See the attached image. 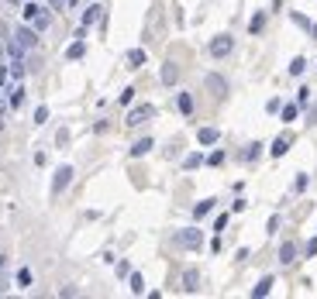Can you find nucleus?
Returning <instances> with one entry per match:
<instances>
[{
  "label": "nucleus",
  "mask_w": 317,
  "mask_h": 299,
  "mask_svg": "<svg viewBox=\"0 0 317 299\" xmlns=\"http://www.w3.org/2000/svg\"><path fill=\"white\" fill-rule=\"evenodd\" d=\"M21 21L31 24V28L42 35V31H49V24H52V7H49L45 0H24V3H21Z\"/></svg>",
  "instance_id": "nucleus-1"
},
{
  "label": "nucleus",
  "mask_w": 317,
  "mask_h": 299,
  "mask_svg": "<svg viewBox=\"0 0 317 299\" xmlns=\"http://www.w3.org/2000/svg\"><path fill=\"white\" fill-rule=\"evenodd\" d=\"M10 38H14L21 48H28V52H31V48H38V31H35L31 24H17V28L10 31Z\"/></svg>",
  "instance_id": "nucleus-2"
},
{
  "label": "nucleus",
  "mask_w": 317,
  "mask_h": 299,
  "mask_svg": "<svg viewBox=\"0 0 317 299\" xmlns=\"http://www.w3.org/2000/svg\"><path fill=\"white\" fill-rule=\"evenodd\" d=\"M172 244H176V248H200V244H204V230H197V227L176 230V234H172Z\"/></svg>",
  "instance_id": "nucleus-3"
},
{
  "label": "nucleus",
  "mask_w": 317,
  "mask_h": 299,
  "mask_svg": "<svg viewBox=\"0 0 317 299\" xmlns=\"http://www.w3.org/2000/svg\"><path fill=\"white\" fill-rule=\"evenodd\" d=\"M152 117H156V107H152V103H138V107L128 114L124 124H128V128H138V124H149Z\"/></svg>",
  "instance_id": "nucleus-4"
},
{
  "label": "nucleus",
  "mask_w": 317,
  "mask_h": 299,
  "mask_svg": "<svg viewBox=\"0 0 317 299\" xmlns=\"http://www.w3.org/2000/svg\"><path fill=\"white\" fill-rule=\"evenodd\" d=\"M231 48H235L231 35H217V38L211 42V55H214V59H224V55H231Z\"/></svg>",
  "instance_id": "nucleus-5"
},
{
  "label": "nucleus",
  "mask_w": 317,
  "mask_h": 299,
  "mask_svg": "<svg viewBox=\"0 0 317 299\" xmlns=\"http://www.w3.org/2000/svg\"><path fill=\"white\" fill-rule=\"evenodd\" d=\"M73 182V169L69 165H62V169H55V179H52V196H59L66 186Z\"/></svg>",
  "instance_id": "nucleus-6"
},
{
  "label": "nucleus",
  "mask_w": 317,
  "mask_h": 299,
  "mask_svg": "<svg viewBox=\"0 0 317 299\" xmlns=\"http://www.w3.org/2000/svg\"><path fill=\"white\" fill-rule=\"evenodd\" d=\"M3 93H7V103H10V110H17V107L24 103V86H21V83H14V86H10V89H3Z\"/></svg>",
  "instance_id": "nucleus-7"
},
{
  "label": "nucleus",
  "mask_w": 317,
  "mask_h": 299,
  "mask_svg": "<svg viewBox=\"0 0 317 299\" xmlns=\"http://www.w3.org/2000/svg\"><path fill=\"white\" fill-rule=\"evenodd\" d=\"M290 145H293V138H290V134H283V138H276V141H272L269 155H272V158H283V155L290 151Z\"/></svg>",
  "instance_id": "nucleus-8"
},
{
  "label": "nucleus",
  "mask_w": 317,
  "mask_h": 299,
  "mask_svg": "<svg viewBox=\"0 0 317 299\" xmlns=\"http://www.w3.org/2000/svg\"><path fill=\"white\" fill-rule=\"evenodd\" d=\"M100 17H104V7H100V3H90V7L83 10V28H90V24H97Z\"/></svg>",
  "instance_id": "nucleus-9"
},
{
  "label": "nucleus",
  "mask_w": 317,
  "mask_h": 299,
  "mask_svg": "<svg viewBox=\"0 0 317 299\" xmlns=\"http://www.w3.org/2000/svg\"><path fill=\"white\" fill-rule=\"evenodd\" d=\"M217 138H221L217 128H200V131H197V141H200V145H217Z\"/></svg>",
  "instance_id": "nucleus-10"
},
{
  "label": "nucleus",
  "mask_w": 317,
  "mask_h": 299,
  "mask_svg": "<svg viewBox=\"0 0 317 299\" xmlns=\"http://www.w3.org/2000/svg\"><path fill=\"white\" fill-rule=\"evenodd\" d=\"M279 261H283V265H293V261H297V244H293V241L279 244Z\"/></svg>",
  "instance_id": "nucleus-11"
},
{
  "label": "nucleus",
  "mask_w": 317,
  "mask_h": 299,
  "mask_svg": "<svg viewBox=\"0 0 317 299\" xmlns=\"http://www.w3.org/2000/svg\"><path fill=\"white\" fill-rule=\"evenodd\" d=\"M152 148H156V141H152V138H142V141L131 145V158H142V155H149Z\"/></svg>",
  "instance_id": "nucleus-12"
},
{
  "label": "nucleus",
  "mask_w": 317,
  "mask_h": 299,
  "mask_svg": "<svg viewBox=\"0 0 317 299\" xmlns=\"http://www.w3.org/2000/svg\"><path fill=\"white\" fill-rule=\"evenodd\" d=\"M272 286H276V279H272V275H265V279H262V282H259V286L252 289V296H255V299L269 296V293H272Z\"/></svg>",
  "instance_id": "nucleus-13"
},
{
  "label": "nucleus",
  "mask_w": 317,
  "mask_h": 299,
  "mask_svg": "<svg viewBox=\"0 0 317 299\" xmlns=\"http://www.w3.org/2000/svg\"><path fill=\"white\" fill-rule=\"evenodd\" d=\"M7 73H10L14 83H21V79H24V59H10V62H7Z\"/></svg>",
  "instance_id": "nucleus-14"
},
{
  "label": "nucleus",
  "mask_w": 317,
  "mask_h": 299,
  "mask_svg": "<svg viewBox=\"0 0 317 299\" xmlns=\"http://www.w3.org/2000/svg\"><path fill=\"white\" fill-rule=\"evenodd\" d=\"M83 55H86V45H83V38H76V42L66 48V59H69V62H76V59H83Z\"/></svg>",
  "instance_id": "nucleus-15"
},
{
  "label": "nucleus",
  "mask_w": 317,
  "mask_h": 299,
  "mask_svg": "<svg viewBox=\"0 0 317 299\" xmlns=\"http://www.w3.org/2000/svg\"><path fill=\"white\" fill-rule=\"evenodd\" d=\"M176 76H179L176 62H165V66H162V73H158V79H162L165 86H172V83H176Z\"/></svg>",
  "instance_id": "nucleus-16"
},
{
  "label": "nucleus",
  "mask_w": 317,
  "mask_h": 299,
  "mask_svg": "<svg viewBox=\"0 0 317 299\" xmlns=\"http://www.w3.org/2000/svg\"><path fill=\"white\" fill-rule=\"evenodd\" d=\"M197 286H200V275H197V268L183 272V289H186V293H197Z\"/></svg>",
  "instance_id": "nucleus-17"
},
{
  "label": "nucleus",
  "mask_w": 317,
  "mask_h": 299,
  "mask_svg": "<svg viewBox=\"0 0 317 299\" xmlns=\"http://www.w3.org/2000/svg\"><path fill=\"white\" fill-rule=\"evenodd\" d=\"M207 86H211V89H214V96H224V93H228V83H224V79H221V76H207Z\"/></svg>",
  "instance_id": "nucleus-18"
},
{
  "label": "nucleus",
  "mask_w": 317,
  "mask_h": 299,
  "mask_svg": "<svg viewBox=\"0 0 317 299\" xmlns=\"http://www.w3.org/2000/svg\"><path fill=\"white\" fill-rule=\"evenodd\" d=\"M145 59H149V55H145L142 48H131V52H128V66H131V69H142Z\"/></svg>",
  "instance_id": "nucleus-19"
},
{
  "label": "nucleus",
  "mask_w": 317,
  "mask_h": 299,
  "mask_svg": "<svg viewBox=\"0 0 317 299\" xmlns=\"http://www.w3.org/2000/svg\"><path fill=\"white\" fill-rule=\"evenodd\" d=\"M297 114H300V107H297V103H286V107H279V117H283V124L297 121Z\"/></svg>",
  "instance_id": "nucleus-20"
},
{
  "label": "nucleus",
  "mask_w": 317,
  "mask_h": 299,
  "mask_svg": "<svg viewBox=\"0 0 317 299\" xmlns=\"http://www.w3.org/2000/svg\"><path fill=\"white\" fill-rule=\"evenodd\" d=\"M214 203H217V200H200V203L193 207V217H197V220H200V217H207V214L214 210Z\"/></svg>",
  "instance_id": "nucleus-21"
},
{
  "label": "nucleus",
  "mask_w": 317,
  "mask_h": 299,
  "mask_svg": "<svg viewBox=\"0 0 317 299\" xmlns=\"http://www.w3.org/2000/svg\"><path fill=\"white\" fill-rule=\"evenodd\" d=\"M128 286H131V293H135V296H142V293H145V279H142V272H131Z\"/></svg>",
  "instance_id": "nucleus-22"
},
{
  "label": "nucleus",
  "mask_w": 317,
  "mask_h": 299,
  "mask_svg": "<svg viewBox=\"0 0 317 299\" xmlns=\"http://www.w3.org/2000/svg\"><path fill=\"white\" fill-rule=\"evenodd\" d=\"M176 103H179V110H183V114H193V96H190V93H179V100H176Z\"/></svg>",
  "instance_id": "nucleus-23"
},
{
  "label": "nucleus",
  "mask_w": 317,
  "mask_h": 299,
  "mask_svg": "<svg viewBox=\"0 0 317 299\" xmlns=\"http://www.w3.org/2000/svg\"><path fill=\"white\" fill-rule=\"evenodd\" d=\"M31 282H35V275H31V268H21V272H17V286H21V289H28Z\"/></svg>",
  "instance_id": "nucleus-24"
},
{
  "label": "nucleus",
  "mask_w": 317,
  "mask_h": 299,
  "mask_svg": "<svg viewBox=\"0 0 317 299\" xmlns=\"http://www.w3.org/2000/svg\"><path fill=\"white\" fill-rule=\"evenodd\" d=\"M304 69H307V59H300V55H297V59L290 62V76H304Z\"/></svg>",
  "instance_id": "nucleus-25"
},
{
  "label": "nucleus",
  "mask_w": 317,
  "mask_h": 299,
  "mask_svg": "<svg viewBox=\"0 0 317 299\" xmlns=\"http://www.w3.org/2000/svg\"><path fill=\"white\" fill-rule=\"evenodd\" d=\"M200 162H204V155H200V151H193V155H186V158H183V169H197Z\"/></svg>",
  "instance_id": "nucleus-26"
},
{
  "label": "nucleus",
  "mask_w": 317,
  "mask_h": 299,
  "mask_svg": "<svg viewBox=\"0 0 317 299\" xmlns=\"http://www.w3.org/2000/svg\"><path fill=\"white\" fill-rule=\"evenodd\" d=\"M262 24H265V17H262V14H255V17H252V24H248V31H252V35H259V31H262Z\"/></svg>",
  "instance_id": "nucleus-27"
},
{
  "label": "nucleus",
  "mask_w": 317,
  "mask_h": 299,
  "mask_svg": "<svg viewBox=\"0 0 317 299\" xmlns=\"http://www.w3.org/2000/svg\"><path fill=\"white\" fill-rule=\"evenodd\" d=\"M45 3H49V7H52V10H55V14H62V10H66V7H69V0H45Z\"/></svg>",
  "instance_id": "nucleus-28"
},
{
  "label": "nucleus",
  "mask_w": 317,
  "mask_h": 299,
  "mask_svg": "<svg viewBox=\"0 0 317 299\" xmlns=\"http://www.w3.org/2000/svg\"><path fill=\"white\" fill-rule=\"evenodd\" d=\"M45 121H49V107H38L35 110V124H45Z\"/></svg>",
  "instance_id": "nucleus-29"
},
{
  "label": "nucleus",
  "mask_w": 317,
  "mask_h": 299,
  "mask_svg": "<svg viewBox=\"0 0 317 299\" xmlns=\"http://www.w3.org/2000/svg\"><path fill=\"white\" fill-rule=\"evenodd\" d=\"M307 182H311V179H307V172H300V175H297V182H293V186H297V193H304V189H307Z\"/></svg>",
  "instance_id": "nucleus-30"
},
{
  "label": "nucleus",
  "mask_w": 317,
  "mask_h": 299,
  "mask_svg": "<svg viewBox=\"0 0 317 299\" xmlns=\"http://www.w3.org/2000/svg\"><path fill=\"white\" fill-rule=\"evenodd\" d=\"M259 148H262V145H248V151H245V162H255V158H259Z\"/></svg>",
  "instance_id": "nucleus-31"
},
{
  "label": "nucleus",
  "mask_w": 317,
  "mask_h": 299,
  "mask_svg": "<svg viewBox=\"0 0 317 299\" xmlns=\"http://www.w3.org/2000/svg\"><path fill=\"white\" fill-rule=\"evenodd\" d=\"M117 100H121V103H131V100H135V89H131V86H128V89H121V96H117Z\"/></svg>",
  "instance_id": "nucleus-32"
},
{
  "label": "nucleus",
  "mask_w": 317,
  "mask_h": 299,
  "mask_svg": "<svg viewBox=\"0 0 317 299\" xmlns=\"http://www.w3.org/2000/svg\"><path fill=\"white\" fill-rule=\"evenodd\" d=\"M224 227H228V214H221V217H217V220H214V230H217V234H221V230H224Z\"/></svg>",
  "instance_id": "nucleus-33"
},
{
  "label": "nucleus",
  "mask_w": 317,
  "mask_h": 299,
  "mask_svg": "<svg viewBox=\"0 0 317 299\" xmlns=\"http://www.w3.org/2000/svg\"><path fill=\"white\" fill-rule=\"evenodd\" d=\"M265 230H269V234H276V230H279V214H276V217H269V224H265Z\"/></svg>",
  "instance_id": "nucleus-34"
},
{
  "label": "nucleus",
  "mask_w": 317,
  "mask_h": 299,
  "mask_svg": "<svg viewBox=\"0 0 317 299\" xmlns=\"http://www.w3.org/2000/svg\"><path fill=\"white\" fill-rule=\"evenodd\" d=\"M207 162H211V165H221V162H224V151H214V155H211Z\"/></svg>",
  "instance_id": "nucleus-35"
},
{
  "label": "nucleus",
  "mask_w": 317,
  "mask_h": 299,
  "mask_svg": "<svg viewBox=\"0 0 317 299\" xmlns=\"http://www.w3.org/2000/svg\"><path fill=\"white\" fill-rule=\"evenodd\" d=\"M117 275H131V265L128 261H117Z\"/></svg>",
  "instance_id": "nucleus-36"
},
{
  "label": "nucleus",
  "mask_w": 317,
  "mask_h": 299,
  "mask_svg": "<svg viewBox=\"0 0 317 299\" xmlns=\"http://www.w3.org/2000/svg\"><path fill=\"white\" fill-rule=\"evenodd\" d=\"M0 62H10V59H7V42H3V38H0Z\"/></svg>",
  "instance_id": "nucleus-37"
},
{
  "label": "nucleus",
  "mask_w": 317,
  "mask_h": 299,
  "mask_svg": "<svg viewBox=\"0 0 317 299\" xmlns=\"http://www.w3.org/2000/svg\"><path fill=\"white\" fill-rule=\"evenodd\" d=\"M7 107H10V103H7V96H3V89H0V114H3V117H7Z\"/></svg>",
  "instance_id": "nucleus-38"
},
{
  "label": "nucleus",
  "mask_w": 317,
  "mask_h": 299,
  "mask_svg": "<svg viewBox=\"0 0 317 299\" xmlns=\"http://www.w3.org/2000/svg\"><path fill=\"white\" fill-rule=\"evenodd\" d=\"M307 255H311V258H314V255H317V237H314V241H311V244H307Z\"/></svg>",
  "instance_id": "nucleus-39"
}]
</instances>
